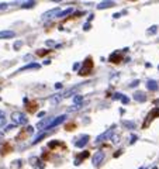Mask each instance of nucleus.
<instances>
[{"instance_id":"1","label":"nucleus","mask_w":159,"mask_h":169,"mask_svg":"<svg viewBox=\"0 0 159 169\" xmlns=\"http://www.w3.org/2000/svg\"><path fill=\"white\" fill-rule=\"evenodd\" d=\"M11 120H13V123L16 125H24V124L28 123V118L24 113H21V111H14L13 114H11Z\"/></svg>"},{"instance_id":"2","label":"nucleus","mask_w":159,"mask_h":169,"mask_svg":"<svg viewBox=\"0 0 159 169\" xmlns=\"http://www.w3.org/2000/svg\"><path fill=\"white\" fill-rule=\"evenodd\" d=\"M104 156H106V155H104V152H103V151H97L95 155H93V158H92V163H93L95 166H99V165L104 161Z\"/></svg>"},{"instance_id":"3","label":"nucleus","mask_w":159,"mask_h":169,"mask_svg":"<svg viewBox=\"0 0 159 169\" xmlns=\"http://www.w3.org/2000/svg\"><path fill=\"white\" fill-rule=\"evenodd\" d=\"M65 118H66V114H62V116H58V117H54L52 118V121L48 124V127H47V130H49V128H54V127H57L59 124H62L65 121Z\"/></svg>"},{"instance_id":"4","label":"nucleus","mask_w":159,"mask_h":169,"mask_svg":"<svg viewBox=\"0 0 159 169\" xmlns=\"http://www.w3.org/2000/svg\"><path fill=\"white\" fill-rule=\"evenodd\" d=\"M58 13H59V7H57V9H52V10H48V11H45V13L42 14V20L55 19V17L58 16Z\"/></svg>"},{"instance_id":"5","label":"nucleus","mask_w":159,"mask_h":169,"mask_svg":"<svg viewBox=\"0 0 159 169\" xmlns=\"http://www.w3.org/2000/svg\"><path fill=\"white\" fill-rule=\"evenodd\" d=\"M87 141H89V135H82L76 141V143H75V145H76V147H79V148H83V147L87 144Z\"/></svg>"},{"instance_id":"6","label":"nucleus","mask_w":159,"mask_h":169,"mask_svg":"<svg viewBox=\"0 0 159 169\" xmlns=\"http://www.w3.org/2000/svg\"><path fill=\"white\" fill-rule=\"evenodd\" d=\"M114 4V1H100L96 7H97V10H104V9H108V7H113Z\"/></svg>"},{"instance_id":"7","label":"nucleus","mask_w":159,"mask_h":169,"mask_svg":"<svg viewBox=\"0 0 159 169\" xmlns=\"http://www.w3.org/2000/svg\"><path fill=\"white\" fill-rule=\"evenodd\" d=\"M134 100H137V102H140V103H144L146 100V96L144 92H135L134 93Z\"/></svg>"},{"instance_id":"8","label":"nucleus","mask_w":159,"mask_h":169,"mask_svg":"<svg viewBox=\"0 0 159 169\" xmlns=\"http://www.w3.org/2000/svg\"><path fill=\"white\" fill-rule=\"evenodd\" d=\"M16 33L10 31V30H4V31H0V39H6V38H13Z\"/></svg>"},{"instance_id":"9","label":"nucleus","mask_w":159,"mask_h":169,"mask_svg":"<svg viewBox=\"0 0 159 169\" xmlns=\"http://www.w3.org/2000/svg\"><path fill=\"white\" fill-rule=\"evenodd\" d=\"M72 13H73V7L65 9V10H62V11H59V13H58L57 19H64V17H66V16H70Z\"/></svg>"},{"instance_id":"10","label":"nucleus","mask_w":159,"mask_h":169,"mask_svg":"<svg viewBox=\"0 0 159 169\" xmlns=\"http://www.w3.org/2000/svg\"><path fill=\"white\" fill-rule=\"evenodd\" d=\"M146 87H148V90L156 92L159 89V84H158V82H155V80H148V82H146Z\"/></svg>"},{"instance_id":"11","label":"nucleus","mask_w":159,"mask_h":169,"mask_svg":"<svg viewBox=\"0 0 159 169\" xmlns=\"http://www.w3.org/2000/svg\"><path fill=\"white\" fill-rule=\"evenodd\" d=\"M79 87H80V86L70 87L69 90H66V92H65V95H62V96H64V97H72V96H75V95H76V92L79 90Z\"/></svg>"},{"instance_id":"12","label":"nucleus","mask_w":159,"mask_h":169,"mask_svg":"<svg viewBox=\"0 0 159 169\" xmlns=\"http://www.w3.org/2000/svg\"><path fill=\"white\" fill-rule=\"evenodd\" d=\"M111 132H113V128H110V130H107L106 132H103L102 135H99L97 138H96V143H102L103 140H106L108 135H111Z\"/></svg>"},{"instance_id":"13","label":"nucleus","mask_w":159,"mask_h":169,"mask_svg":"<svg viewBox=\"0 0 159 169\" xmlns=\"http://www.w3.org/2000/svg\"><path fill=\"white\" fill-rule=\"evenodd\" d=\"M38 68H39L38 64H34V62H31L30 65H27V66H24V68L19 69V71H17V73H20V72H23V71H28V69H38Z\"/></svg>"},{"instance_id":"14","label":"nucleus","mask_w":159,"mask_h":169,"mask_svg":"<svg viewBox=\"0 0 159 169\" xmlns=\"http://www.w3.org/2000/svg\"><path fill=\"white\" fill-rule=\"evenodd\" d=\"M122 125H124L127 130H135V128H137V125H135L134 121H127V120H124V121H122Z\"/></svg>"},{"instance_id":"15","label":"nucleus","mask_w":159,"mask_h":169,"mask_svg":"<svg viewBox=\"0 0 159 169\" xmlns=\"http://www.w3.org/2000/svg\"><path fill=\"white\" fill-rule=\"evenodd\" d=\"M114 99H120L122 103H128L130 100H128V97H125V95H121V93H114V96H113Z\"/></svg>"},{"instance_id":"16","label":"nucleus","mask_w":159,"mask_h":169,"mask_svg":"<svg viewBox=\"0 0 159 169\" xmlns=\"http://www.w3.org/2000/svg\"><path fill=\"white\" fill-rule=\"evenodd\" d=\"M120 138L121 137L118 135V134H113V132H111V135H110V141H111L113 144H118L120 143Z\"/></svg>"},{"instance_id":"17","label":"nucleus","mask_w":159,"mask_h":169,"mask_svg":"<svg viewBox=\"0 0 159 169\" xmlns=\"http://www.w3.org/2000/svg\"><path fill=\"white\" fill-rule=\"evenodd\" d=\"M83 102V96L82 95H75L73 96V103L75 104H80Z\"/></svg>"},{"instance_id":"18","label":"nucleus","mask_w":159,"mask_h":169,"mask_svg":"<svg viewBox=\"0 0 159 169\" xmlns=\"http://www.w3.org/2000/svg\"><path fill=\"white\" fill-rule=\"evenodd\" d=\"M62 97H64L62 95H54V96L51 97V102L52 103H59V102L62 100Z\"/></svg>"},{"instance_id":"19","label":"nucleus","mask_w":159,"mask_h":169,"mask_svg":"<svg viewBox=\"0 0 159 169\" xmlns=\"http://www.w3.org/2000/svg\"><path fill=\"white\" fill-rule=\"evenodd\" d=\"M35 6V1H24L23 4H21V7L23 9H31V7Z\"/></svg>"},{"instance_id":"20","label":"nucleus","mask_w":159,"mask_h":169,"mask_svg":"<svg viewBox=\"0 0 159 169\" xmlns=\"http://www.w3.org/2000/svg\"><path fill=\"white\" fill-rule=\"evenodd\" d=\"M156 31H158V27H156V26H152V27H149V30L146 31V34H148V35H153V34L156 33Z\"/></svg>"},{"instance_id":"21","label":"nucleus","mask_w":159,"mask_h":169,"mask_svg":"<svg viewBox=\"0 0 159 169\" xmlns=\"http://www.w3.org/2000/svg\"><path fill=\"white\" fill-rule=\"evenodd\" d=\"M155 116H159V109H153V110L149 113L148 118H152V117H155Z\"/></svg>"},{"instance_id":"22","label":"nucleus","mask_w":159,"mask_h":169,"mask_svg":"<svg viewBox=\"0 0 159 169\" xmlns=\"http://www.w3.org/2000/svg\"><path fill=\"white\" fill-rule=\"evenodd\" d=\"M45 45L47 47H57V42H55L54 39H47V41H45Z\"/></svg>"},{"instance_id":"23","label":"nucleus","mask_w":159,"mask_h":169,"mask_svg":"<svg viewBox=\"0 0 159 169\" xmlns=\"http://www.w3.org/2000/svg\"><path fill=\"white\" fill-rule=\"evenodd\" d=\"M16 127H17V125H16V124H9V125H6V130L4 131H11V130H14V128H16Z\"/></svg>"},{"instance_id":"24","label":"nucleus","mask_w":159,"mask_h":169,"mask_svg":"<svg viewBox=\"0 0 159 169\" xmlns=\"http://www.w3.org/2000/svg\"><path fill=\"white\" fill-rule=\"evenodd\" d=\"M21 45H23V41H17V42L14 44V49H16V51H19L20 48H21Z\"/></svg>"},{"instance_id":"25","label":"nucleus","mask_w":159,"mask_h":169,"mask_svg":"<svg viewBox=\"0 0 159 169\" xmlns=\"http://www.w3.org/2000/svg\"><path fill=\"white\" fill-rule=\"evenodd\" d=\"M137 140H138V137L134 135V134H132V135H131V138H130V144H134L135 141H137Z\"/></svg>"},{"instance_id":"26","label":"nucleus","mask_w":159,"mask_h":169,"mask_svg":"<svg viewBox=\"0 0 159 169\" xmlns=\"http://www.w3.org/2000/svg\"><path fill=\"white\" fill-rule=\"evenodd\" d=\"M7 9V3H0V10H6Z\"/></svg>"},{"instance_id":"27","label":"nucleus","mask_w":159,"mask_h":169,"mask_svg":"<svg viewBox=\"0 0 159 169\" xmlns=\"http://www.w3.org/2000/svg\"><path fill=\"white\" fill-rule=\"evenodd\" d=\"M4 124H6V118H1V120H0V128H1Z\"/></svg>"},{"instance_id":"28","label":"nucleus","mask_w":159,"mask_h":169,"mask_svg":"<svg viewBox=\"0 0 159 169\" xmlns=\"http://www.w3.org/2000/svg\"><path fill=\"white\" fill-rule=\"evenodd\" d=\"M1 118H6V114H4V111L0 110V120H1Z\"/></svg>"},{"instance_id":"29","label":"nucleus","mask_w":159,"mask_h":169,"mask_svg":"<svg viewBox=\"0 0 159 169\" xmlns=\"http://www.w3.org/2000/svg\"><path fill=\"white\" fill-rule=\"evenodd\" d=\"M83 28H85V30H86V31H87V30H89V28H90V24H89V23H86V24H85V26H83Z\"/></svg>"},{"instance_id":"30","label":"nucleus","mask_w":159,"mask_h":169,"mask_svg":"<svg viewBox=\"0 0 159 169\" xmlns=\"http://www.w3.org/2000/svg\"><path fill=\"white\" fill-rule=\"evenodd\" d=\"M138 83H140V80H135V82H132V83L130 84V86H131V87H134V86H137Z\"/></svg>"},{"instance_id":"31","label":"nucleus","mask_w":159,"mask_h":169,"mask_svg":"<svg viewBox=\"0 0 159 169\" xmlns=\"http://www.w3.org/2000/svg\"><path fill=\"white\" fill-rule=\"evenodd\" d=\"M62 87V83H55V89H61Z\"/></svg>"},{"instance_id":"32","label":"nucleus","mask_w":159,"mask_h":169,"mask_svg":"<svg viewBox=\"0 0 159 169\" xmlns=\"http://www.w3.org/2000/svg\"><path fill=\"white\" fill-rule=\"evenodd\" d=\"M120 16H121V14H120V13H115V14H114V16H113V17H114V19H120Z\"/></svg>"},{"instance_id":"33","label":"nucleus","mask_w":159,"mask_h":169,"mask_svg":"<svg viewBox=\"0 0 159 169\" xmlns=\"http://www.w3.org/2000/svg\"><path fill=\"white\" fill-rule=\"evenodd\" d=\"M44 116H45V113H44V111H41V113H38V117H44Z\"/></svg>"},{"instance_id":"34","label":"nucleus","mask_w":159,"mask_h":169,"mask_svg":"<svg viewBox=\"0 0 159 169\" xmlns=\"http://www.w3.org/2000/svg\"><path fill=\"white\" fill-rule=\"evenodd\" d=\"M1 140H3V134L0 132V143H1Z\"/></svg>"}]
</instances>
